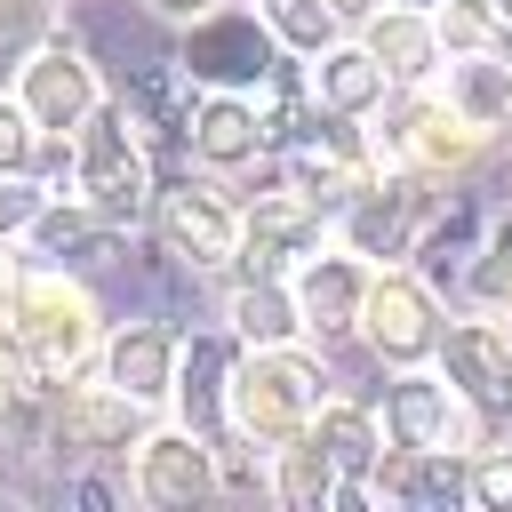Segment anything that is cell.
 <instances>
[{"label":"cell","instance_id":"1","mask_svg":"<svg viewBox=\"0 0 512 512\" xmlns=\"http://www.w3.org/2000/svg\"><path fill=\"white\" fill-rule=\"evenodd\" d=\"M0 336H8L16 368L56 392V384H72V376H96L104 304H96L88 272H72V264H32L24 288H16V304H8V320H0Z\"/></svg>","mask_w":512,"mask_h":512},{"label":"cell","instance_id":"2","mask_svg":"<svg viewBox=\"0 0 512 512\" xmlns=\"http://www.w3.org/2000/svg\"><path fill=\"white\" fill-rule=\"evenodd\" d=\"M72 144H80V168H72V192L104 216V224H120V232H136L144 216H152V192H160V160H152V144L136 136V120H128V104L120 96H104L80 128H72Z\"/></svg>","mask_w":512,"mask_h":512},{"label":"cell","instance_id":"3","mask_svg":"<svg viewBox=\"0 0 512 512\" xmlns=\"http://www.w3.org/2000/svg\"><path fill=\"white\" fill-rule=\"evenodd\" d=\"M328 376H320V352H304V344H248L240 352V368H232V432H248L256 448H280V440H296V432H312V408L328 400L320 392Z\"/></svg>","mask_w":512,"mask_h":512},{"label":"cell","instance_id":"4","mask_svg":"<svg viewBox=\"0 0 512 512\" xmlns=\"http://www.w3.org/2000/svg\"><path fill=\"white\" fill-rule=\"evenodd\" d=\"M152 232L184 272H232L240 248V200L200 168V176H160L152 192Z\"/></svg>","mask_w":512,"mask_h":512},{"label":"cell","instance_id":"5","mask_svg":"<svg viewBox=\"0 0 512 512\" xmlns=\"http://www.w3.org/2000/svg\"><path fill=\"white\" fill-rule=\"evenodd\" d=\"M336 240V216L320 208V200H304L288 176L272 184V192H256L248 208H240V248H232V280H288L312 248H328Z\"/></svg>","mask_w":512,"mask_h":512},{"label":"cell","instance_id":"6","mask_svg":"<svg viewBox=\"0 0 512 512\" xmlns=\"http://www.w3.org/2000/svg\"><path fill=\"white\" fill-rule=\"evenodd\" d=\"M440 288L416 272V264H376L368 280V304H360V344L384 360V368H424L440 352Z\"/></svg>","mask_w":512,"mask_h":512},{"label":"cell","instance_id":"7","mask_svg":"<svg viewBox=\"0 0 512 512\" xmlns=\"http://www.w3.org/2000/svg\"><path fill=\"white\" fill-rule=\"evenodd\" d=\"M432 176H416V168H384L368 192H352L344 208H336V248H352V256H368V264H408L416 256V232H424V216H432Z\"/></svg>","mask_w":512,"mask_h":512},{"label":"cell","instance_id":"8","mask_svg":"<svg viewBox=\"0 0 512 512\" xmlns=\"http://www.w3.org/2000/svg\"><path fill=\"white\" fill-rule=\"evenodd\" d=\"M144 424H152V408H136L104 376H72L48 400V456L56 464H104V456H128L144 440Z\"/></svg>","mask_w":512,"mask_h":512},{"label":"cell","instance_id":"9","mask_svg":"<svg viewBox=\"0 0 512 512\" xmlns=\"http://www.w3.org/2000/svg\"><path fill=\"white\" fill-rule=\"evenodd\" d=\"M280 56H288V48H280L272 24L256 16V0H224V8H208L200 24H184V40H176V64H184L200 88H256Z\"/></svg>","mask_w":512,"mask_h":512},{"label":"cell","instance_id":"10","mask_svg":"<svg viewBox=\"0 0 512 512\" xmlns=\"http://www.w3.org/2000/svg\"><path fill=\"white\" fill-rule=\"evenodd\" d=\"M128 496L152 512H192L208 496H224L216 480V440H200L192 424H144V440L128 448Z\"/></svg>","mask_w":512,"mask_h":512},{"label":"cell","instance_id":"11","mask_svg":"<svg viewBox=\"0 0 512 512\" xmlns=\"http://www.w3.org/2000/svg\"><path fill=\"white\" fill-rule=\"evenodd\" d=\"M376 416H384V440H392V448H472V440H480V408H472L432 360H424V368H392Z\"/></svg>","mask_w":512,"mask_h":512},{"label":"cell","instance_id":"12","mask_svg":"<svg viewBox=\"0 0 512 512\" xmlns=\"http://www.w3.org/2000/svg\"><path fill=\"white\" fill-rule=\"evenodd\" d=\"M8 88L24 96V112H32L48 136H72V128L104 104V72H96V56H88L72 32L40 40V48L16 64V80H8Z\"/></svg>","mask_w":512,"mask_h":512},{"label":"cell","instance_id":"13","mask_svg":"<svg viewBox=\"0 0 512 512\" xmlns=\"http://www.w3.org/2000/svg\"><path fill=\"white\" fill-rule=\"evenodd\" d=\"M432 368L480 408V424H496V416H512V328H504V312H472V320H448L440 328V352H432Z\"/></svg>","mask_w":512,"mask_h":512},{"label":"cell","instance_id":"14","mask_svg":"<svg viewBox=\"0 0 512 512\" xmlns=\"http://www.w3.org/2000/svg\"><path fill=\"white\" fill-rule=\"evenodd\" d=\"M368 280H376V264L368 256H352V248H312L296 272H288V288H296V304H304V336L328 352V344H344V336H360V304H368Z\"/></svg>","mask_w":512,"mask_h":512},{"label":"cell","instance_id":"15","mask_svg":"<svg viewBox=\"0 0 512 512\" xmlns=\"http://www.w3.org/2000/svg\"><path fill=\"white\" fill-rule=\"evenodd\" d=\"M184 160L208 168V176H248V168H264L272 144H264L256 96H248V88H200L192 128H184Z\"/></svg>","mask_w":512,"mask_h":512},{"label":"cell","instance_id":"16","mask_svg":"<svg viewBox=\"0 0 512 512\" xmlns=\"http://www.w3.org/2000/svg\"><path fill=\"white\" fill-rule=\"evenodd\" d=\"M240 352H248V344H240L232 328H192V336H184L168 416L192 424L200 440H224V432H232V368H240Z\"/></svg>","mask_w":512,"mask_h":512},{"label":"cell","instance_id":"17","mask_svg":"<svg viewBox=\"0 0 512 512\" xmlns=\"http://www.w3.org/2000/svg\"><path fill=\"white\" fill-rule=\"evenodd\" d=\"M176 360H184V336L168 320H120L104 328V352H96V376L112 392H128L136 408L168 416V392H176Z\"/></svg>","mask_w":512,"mask_h":512},{"label":"cell","instance_id":"18","mask_svg":"<svg viewBox=\"0 0 512 512\" xmlns=\"http://www.w3.org/2000/svg\"><path fill=\"white\" fill-rule=\"evenodd\" d=\"M304 80H312V104H320L328 120H376V112L392 104V72L376 64V48H368L360 32H344V40H328L320 56H304Z\"/></svg>","mask_w":512,"mask_h":512},{"label":"cell","instance_id":"19","mask_svg":"<svg viewBox=\"0 0 512 512\" xmlns=\"http://www.w3.org/2000/svg\"><path fill=\"white\" fill-rule=\"evenodd\" d=\"M360 40H368V48H376V64L392 72V88H432V80H440V64H448L432 8H408V0H384V8L360 24Z\"/></svg>","mask_w":512,"mask_h":512},{"label":"cell","instance_id":"20","mask_svg":"<svg viewBox=\"0 0 512 512\" xmlns=\"http://www.w3.org/2000/svg\"><path fill=\"white\" fill-rule=\"evenodd\" d=\"M432 88H440V96H448V112H464L480 136L512 144V48H488V56H448Z\"/></svg>","mask_w":512,"mask_h":512},{"label":"cell","instance_id":"21","mask_svg":"<svg viewBox=\"0 0 512 512\" xmlns=\"http://www.w3.org/2000/svg\"><path fill=\"white\" fill-rule=\"evenodd\" d=\"M312 440L328 448V464L344 472V480H376V464H384V416H376V400H352V392H328L320 408H312Z\"/></svg>","mask_w":512,"mask_h":512},{"label":"cell","instance_id":"22","mask_svg":"<svg viewBox=\"0 0 512 512\" xmlns=\"http://www.w3.org/2000/svg\"><path fill=\"white\" fill-rule=\"evenodd\" d=\"M224 328L240 336V344H312L304 336V304H296V288L288 280H232L224 288Z\"/></svg>","mask_w":512,"mask_h":512},{"label":"cell","instance_id":"23","mask_svg":"<svg viewBox=\"0 0 512 512\" xmlns=\"http://www.w3.org/2000/svg\"><path fill=\"white\" fill-rule=\"evenodd\" d=\"M336 488H344V472L328 464V448H320L312 432H296V440L272 448V496H280L288 512H328Z\"/></svg>","mask_w":512,"mask_h":512},{"label":"cell","instance_id":"24","mask_svg":"<svg viewBox=\"0 0 512 512\" xmlns=\"http://www.w3.org/2000/svg\"><path fill=\"white\" fill-rule=\"evenodd\" d=\"M256 16L272 24V40H280L288 56H320L328 40H344V24H336L328 0H256Z\"/></svg>","mask_w":512,"mask_h":512},{"label":"cell","instance_id":"25","mask_svg":"<svg viewBox=\"0 0 512 512\" xmlns=\"http://www.w3.org/2000/svg\"><path fill=\"white\" fill-rule=\"evenodd\" d=\"M432 24H440V48H448V56L512 48V32L496 24V8H488V0H440V8H432Z\"/></svg>","mask_w":512,"mask_h":512},{"label":"cell","instance_id":"26","mask_svg":"<svg viewBox=\"0 0 512 512\" xmlns=\"http://www.w3.org/2000/svg\"><path fill=\"white\" fill-rule=\"evenodd\" d=\"M64 0H0V72H16L40 40H56Z\"/></svg>","mask_w":512,"mask_h":512},{"label":"cell","instance_id":"27","mask_svg":"<svg viewBox=\"0 0 512 512\" xmlns=\"http://www.w3.org/2000/svg\"><path fill=\"white\" fill-rule=\"evenodd\" d=\"M32 152H40V120L24 112L16 88H0V176H32Z\"/></svg>","mask_w":512,"mask_h":512},{"label":"cell","instance_id":"28","mask_svg":"<svg viewBox=\"0 0 512 512\" xmlns=\"http://www.w3.org/2000/svg\"><path fill=\"white\" fill-rule=\"evenodd\" d=\"M472 504L480 512H512V440L504 448H472Z\"/></svg>","mask_w":512,"mask_h":512},{"label":"cell","instance_id":"29","mask_svg":"<svg viewBox=\"0 0 512 512\" xmlns=\"http://www.w3.org/2000/svg\"><path fill=\"white\" fill-rule=\"evenodd\" d=\"M56 192L40 184V176H0V240H24V224L48 208Z\"/></svg>","mask_w":512,"mask_h":512},{"label":"cell","instance_id":"30","mask_svg":"<svg viewBox=\"0 0 512 512\" xmlns=\"http://www.w3.org/2000/svg\"><path fill=\"white\" fill-rule=\"evenodd\" d=\"M208 8H224V0H144V16H160V24H176V32H184V24H200Z\"/></svg>","mask_w":512,"mask_h":512},{"label":"cell","instance_id":"31","mask_svg":"<svg viewBox=\"0 0 512 512\" xmlns=\"http://www.w3.org/2000/svg\"><path fill=\"white\" fill-rule=\"evenodd\" d=\"M64 496H72V504H112L120 488H112V480H96V472H72V480H64Z\"/></svg>","mask_w":512,"mask_h":512},{"label":"cell","instance_id":"32","mask_svg":"<svg viewBox=\"0 0 512 512\" xmlns=\"http://www.w3.org/2000/svg\"><path fill=\"white\" fill-rule=\"evenodd\" d=\"M328 8H336V24H344V32H360V24H368L384 0H328Z\"/></svg>","mask_w":512,"mask_h":512},{"label":"cell","instance_id":"33","mask_svg":"<svg viewBox=\"0 0 512 512\" xmlns=\"http://www.w3.org/2000/svg\"><path fill=\"white\" fill-rule=\"evenodd\" d=\"M488 8H496V24H504V32H512V0H488Z\"/></svg>","mask_w":512,"mask_h":512},{"label":"cell","instance_id":"34","mask_svg":"<svg viewBox=\"0 0 512 512\" xmlns=\"http://www.w3.org/2000/svg\"><path fill=\"white\" fill-rule=\"evenodd\" d=\"M496 312H504V328H512V296H504V304H496Z\"/></svg>","mask_w":512,"mask_h":512},{"label":"cell","instance_id":"35","mask_svg":"<svg viewBox=\"0 0 512 512\" xmlns=\"http://www.w3.org/2000/svg\"><path fill=\"white\" fill-rule=\"evenodd\" d=\"M408 8H440V0H408Z\"/></svg>","mask_w":512,"mask_h":512}]
</instances>
